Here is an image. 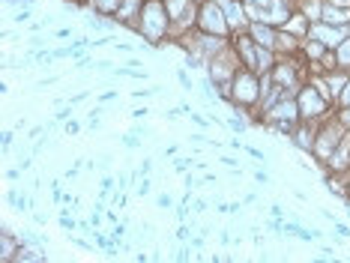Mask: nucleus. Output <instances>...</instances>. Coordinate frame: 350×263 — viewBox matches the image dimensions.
Masks as SVG:
<instances>
[{
	"instance_id": "nucleus-9",
	"label": "nucleus",
	"mask_w": 350,
	"mask_h": 263,
	"mask_svg": "<svg viewBox=\"0 0 350 263\" xmlns=\"http://www.w3.org/2000/svg\"><path fill=\"white\" fill-rule=\"evenodd\" d=\"M198 0H165V10L171 15V27L183 30L186 24H195L198 18Z\"/></svg>"
},
{
	"instance_id": "nucleus-3",
	"label": "nucleus",
	"mask_w": 350,
	"mask_h": 263,
	"mask_svg": "<svg viewBox=\"0 0 350 263\" xmlns=\"http://www.w3.org/2000/svg\"><path fill=\"white\" fill-rule=\"evenodd\" d=\"M297 105H299V120L302 123H321V120L329 117L332 99L317 84H302L297 90Z\"/></svg>"
},
{
	"instance_id": "nucleus-21",
	"label": "nucleus",
	"mask_w": 350,
	"mask_h": 263,
	"mask_svg": "<svg viewBox=\"0 0 350 263\" xmlns=\"http://www.w3.org/2000/svg\"><path fill=\"white\" fill-rule=\"evenodd\" d=\"M30 15H33V12H30V6L25 3V6H21V10H18V12H15V15H12V18H15V21H18V24H21V21H27V18H30Z\"/></svg>"
},
{
	"instance_id": "nucleus-24",
	"label": "nucleus",
	"mask_w": 350,
	"mask_h": 263,
	"mask_svg": "<svg viewBox=\"0 0 350 263\" xmlns=\"http://www.w3.org/2000/svg\"><path fill=\"white\" fill-rule=\"evenodd\" d=\"M60 225H63V227H66V230H72V227H75V221H72V219H69V215H66V212H63V215H60Z\"/></svg>"
},
{
	"instance_id": "nucleus-20",
	"label": "nucleus",
	"mask_w": 350,
	"mask_h": 263,
	"mask_svg": "<svg viewBox=\"0 0 350 263\" xmlns=\"http://www.w3.org/2000/svg\"><path fill=\"white\" fill-rule=\"evenodd\" d=\"M228 126H230V129H234V132H245V120H243L240 114H237V117H230V120H228Z\"/></svg>"
},
{
	"instance_id": "nucleus-18",
	"label": "nucleus",
	"mask_w": 350,
	"mask_h": 263,
	"mask_svg": "<svg viewBox=\"0 0 350 263\" xmlns=\"http://www.w3.org/2000/svg\"><path fill=\"white\" fill-rule=\"evenodd\" d=\"M336 105H338V108H350V75H347V81H345V87H341V93H338Z\"/></svg>"
},
{
	"instance_id": "nucleus-23",
	"label": "nucleus",
	"mask_w": 350,
	"mask_h": 263,
	"mask_svg": "<svg viewBox=\"0 0 350 263\" xmlns=\"http://www.w3.org/2000/svg\"><path fill=\"white\" fill-rule=\"evenodd\" d=\"M171 204H174L171 195H159V206H162V210H171Z\"/></svg>"
},
{
	"instance_id": "nucleus-19",
	"label": "nucleus",
	"mask_w": 350,
	"mask_h": 263,
	"mask_svg": "<svg viewBox=\"0 0 350 263\" xmlns=\"http://www.w3.org/2000/svg\"><path fill=\"white\" fill-rule=\"evenodd\" d=\"M10 204L15 206V210H27V197H25V195L18 197V195H15V191H10Z\"/></svg>"
},
{
	"instance_id": "nucleus-5",
	"label": "nucleus",
	"mask_w": 350,
	"mask_h": 263,
	"mask_svg": "<svg viewBox=\"0 0 350 263\" xmlns=\"http://www.w3.org/2000/svg\"><path fill=\"white\" fill-rule=\"evenodd\" d=\"M345 132H347V126L341 123L338 117H326V120H321V129H317V135H314V147H312V153L317 156V162H329L332 158V153L338 150V143H341V138H345Z\"/></svg>"
},
{
	"instance_id": "nucleus-4",
	"label": "nucleus",
	"mask_w": 350,
	"mask_h": 263,
	"mask_svg": "<svg viewBox=\"0 0 350 263\" xmlns=\"http://www.w3.org/2000/svg\"><path fill=\"white\" fill-rule=\"evenodd\" d=\"M264 123L267 126H273L275 132H282V135H293L297 132V123H302L299 120V105H297V99H291V96H278V99L264 111Z\"/></svg>"
},
{
	"instance_id": "nucleus-11",
	"label": "nucleus",
	"mask_w": 350,
	"mask_h": 263,
	"mask_svg": "<svg viewBox=\"0 0 350 263\" xmlns=\"http://www.w3.org/2000/svg\"><path fill=\"white\" fill-rule=\"evenodd\" d=\"M249 36L254 39L258 45H267V48H273L275 51V39H278V30H275V24H269V21H252L249 24Z\"/></svg>"
},
{
	"instance_id": "nucleus-14",
	"label": "nucleus",
	"mask_w": 350,
	"mask_h": 263,
	"mask_svg": "<svg viewBox=\"0 0 350 263\" xmlns=\"http://www.w3.org/2000/svg\"><path fill=\"white\" fill-rule=\"evenodd\" d=\"M326 165H329L332 171H347V167H350V129L345 132V138H341L338 150L332 153V158Z\"/></svg>"
},
{
	"instance_id": "nucleus-13",
	"label": "nucleus",
	"mask_w": 350,
	"mask_h": 263,
	"mask_svg": "<svg viewBox=\"0 0 350 263\" xmlns=\"http://www.w3.org/2000/svg\"><path fill=\"white\" fill-rule=\"evenodd\" d=\"M141 10H144V0H123L120 3V10H117L114 15V21H120L126 24V27H138V18H141Z\"/></svg>"
},
{
	"instance_id": "nucleus-28",
	"label": "nucleus",
	"mask_w": 350,
	"mask_h": 263,
	"mask_svg": "<svg viewBox=\"0 0 350 263\" xmlns=\"http://www.w3.org/2000/svg\"><path fill=\"white\" fill-rule=\"evenodd\" d=\"M345 197H347V204H350V180H347V189H345Z\"/></svg>"
},
{
	"instance_id": "nucleus-6",
	"label": "nucleus",
	"mask_w": 350,
	"mask_h": 263,
	"mask_svg": "<svg viewBox=\"0 0 350 263\" xmlns=\"http://www.w3.org/2000/svg\"><path fill=\"white\" fill-rule=\"evenodd\" d=\"M195 27L206 36H228L230 33V24L225 18V10H221L219 0H204V3L198 6Z\"/></svg>"
},
{
	"instance_id": "nucleus-22",
	"label": "nucleus",
	"mask_w": 350,
	"mask_h": 263,
	"mask_svg": "<svg viewBox=\"0 0 350 263\" xmlns=\"http://www.w3.org/2000/svg\"><path fill=\"white\" fill-rule=\"evenodd\" d=\"M177 78H180L183 90H192V78H189V75H186V69H180V72H177Z\"/></svg>"
},
{
	"instance_id": "nucleus-27",
	"label": "nucleus",
	"mask_w": 350,
	"mask_h": 263,
	"mask_svg": "<svg viewBox=\"0 0 350 263\" xmlns=\"http://www.w3.org/2000/svg\"><path fill=\"white\" fill-rule=\"evenodd\" d=\"M132 117H135V120H141V117H147V108H138V111H132Z\"/></svg>"
},
{
	"instance_id": "nucleus-25",
	"label": "nucleus",
	"mask_w": 350,
	"mask_h": 263,
	"mask_svg": "<svg viewBox=\"0 0 350 263\" xmlns=\"http://www.w3.org/2000/svg\"><path fill=\"white\" fill-rule=\"evenodd\" d=\"M78 129H81V126H78L75 120H69V123H66V135H78Z\"/></svg>"
},
{
	"instance_id": "nucleus-16",
	"label": "nucleus",
	"mask_w": 350,
	"mask_h": 263,
	"mask_svg": "<svg viewBox=\"0 0 350 263\" xmlns=\"http://www.w3.org/2000/svg\"><path fill=\"white\" fill-rule=\"evenodd\" d=\"M120 3H123V0H90L93 12H99V15H108V18H114V15H117V10H120Z\"/></svg>"
},
{
	"instance_id": "nucleus-8",
	"label": "nucleus",
	"mask_w": 350,
	"mask_h": 263,
	"mask_svg": "<svg viewBox=\"0 0 350 263\" xmlns=\"http://www.w3.org/2000/svg\"><path fill=\"white\" fill-rule=\"evenodd\" d=\"M306 36H312V39H317V42H323L326 48H336L345 42V39L350 36L347 33V27H336V24H326V21H312L308 24V33Z\"/></svg>"
},
{
	"instance_id": "nucleus-17",
	"label": "nucleus",
	"mask_w": 350,
	"mask_h": 263,
	"mask_svg": "<svg viewBox=\"0 0 350 263\" xmlns=\"http://www.w3.org/2000/svg\"><path fill=\"white\" fill-rule=\"evenodd\" d=\"M336 60H338V69L350 72V36L336 48Z\"/></svg>"
},
{
	"instance_id": "nucleus-1",
	"label": "nucleus",
	"mask_w": 350,
	"mask_h": 263,
	"mask_svg": "<svg viewBox=\"0 0 350 263\" xmlns=\"http://www.w3.org/2000/svg\"><path fill=\"white\" fill-rule=\"evenodd\" d=\"M267 87H264V75H258V72L240 66L234 72V78H230V102H234L237 108H254L260 99H264Z\"/></svg>"
},
{
	"instance_id": "nucleus-15",
	"label": "nucleus",
	"mask_w": 350,
	"mask_h": 263,
	"mask_svg": "<svg viewBox=\"0 0 350 263\" xmlns=\"http://www.w3.org/2000/svg\"><path fill=\"white\" fill-rule=\"evenodd\" d=\"M312 123H302V126H297V132L291 135L293 138V143H297L299 150H308L312 153V147H314V135H312V129H308Z\"/></svg>"
},
{
	"instance_id": "nucleus-10",
	"label": "nucleus",
	"mask_w": 350,
	"mask_h": 263,
	"mask_svg": "<svg viewBox=\"0 0 350 263\" xmlns=\"http://www.w3.org/2000/svg\"><path fill=\"white\" fill-rule=\"evenodd\" d=\"M219 3H221V10H225L228 24H230V36H234V33H245V30H249V24H252V18H249V12H245L243 0H219Z\"/></svg>"
},
{
	"instance_id": "nucleus-29",
	"label": "nucleus",
	"mask_w": 350,
	"mask_h": 263,
	"mask_svg": "<svg viewBox=\"0 0 350 263\" xmlns=\"http://www.w3.org/2000/svg\"><path fill=\"white\" fill-rule=\"evenodd\" d=\"M198 3H204V0H198Z\"/></svg>"
},
{
	"instance_id": "nucleus-7",
	"label": "nucleus",
	"mask_w": 350,
	"mask_h": 263,
	"mask_svg": "<svg viewBox=\"0 0 350 263\" xmlns=\"http://www.w3.org/2000/svg\"><path fill=\"white\" fill-rule=\"evenodd\" d=\"M269 81H273V87H278V90H291V87H302V75H299V63H293L291 57L284 60H275V66L269 69Z\"/></svg>"
},
{
	"instance_id": "nucleus-12",
	"label": "nucleus",
	"mask_w": 350,
	"mask_h": 263,
	"mask_svg": "<svg viewBox=\"0 0 350 263\" xmlns=\"http://www.w3.org/2000/svg\"><path fill=\"white\" fill-rule=\"evenodd\" d=\"M321 21L336 24V27H347V24H350V6H341V3H332V0H323Z\"/></svg>"
},
{
	"instance_id": "nucleus-26",
	"label": "nucleus",
	"mask_w": 350,
	"mask_h": 263,
	"mask_svg": "<svg viewBox=\"0 0 350 263\" xmlns=\"http://www.w3.org/2000/svg\"><path fill=\"white\" fill-rule=\"evenodd\" d=\"M138 195H141V197L150 195V180H144V182H141V186H138Z\"/></svg>"
},
{
	"instance_id": "nucleus-2",
	"label": "nucleus",
	"mask_w": 350,
	"mask_h": 263,
	"mask_svg": "<svg viewBox=\"0 0 350 263\" xmlns=\"http://www.w3.org/2000/svg\"><path fill=\"white\" fill-rule=\"evenodd\" d=\"M135 30H138L150 45L162 42L171 30V15L165 10V0H144V10H141V18H138V27Z\"/></svg>"
}]
</instances>
